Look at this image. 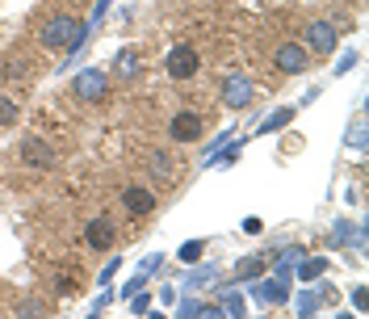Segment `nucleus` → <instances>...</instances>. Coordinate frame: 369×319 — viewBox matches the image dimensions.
Segmentation results:
<instances>
[{
  "label": "nucleus",
  "instance_id": "f257e3e1",
  "mask_svg": "<svg viewBox=\"0 0 369 319\" xmlns=\"http://www.w3.org/2000/svg\"><path fill=\"white\" fill-rule=\"evenodd\" d=\"M80 34H84V21L72 17V13H59V17H50V21L38 30V42H42L46 50H72V46L80 42Z\"/></svg>",
  "mask_w": 369,
  "mask_h": 319
},
{
  "label": "nucleus",
  "instance_id": "f03ea898",
  "mask_svg": "<svg viewBox=\"0 0 369 319\" xmlns=\"http://www.w3.org/2000/svg\"><path fill=\"white\" fill-rule=\"evenodd\" d=\"M164 68H168V76H172V80H193V76H197V68H201V59H197V50H193L189 42H177V46L168 50Z\"/></svg>",
  "mask_w": 369,
  "mask_h": 319
},
{
  "label": "nucleus",
  "instance_id": "7ed1b4c3",
  "mask_svg": "<svg viewBox=\"0 0 369 319\" xmlns=\"http://www.w3.org/2000/svg\"><path fill=\"white\" fill-rule=\"evenodd\" d=\"M273 64H277V72H306V64H310V55H306V46L302 42H281L277 50H273Z\"/></svg>",
  "mask_w": 369,
  "mask_h": 319
},
{
  "label": "nucleus",
  "instance_id": "20e7f679",
  "mask_svg": "<svg viewBox=\"0 0 369 319\" xmlns=\"http://www.w3.org/2000/svg\"><path fill=\"white\" fill-rule=\"evenodd\" d=\"M168 135H172L177 143H193V139H201V114H193V110H181V114H172V122H168Z\"/></svg>",
  "mask_w": 369,
  "mask_h": 319
},
{
  "label": "nucleus",
  "instance_id": "39448f33",
  "mask_svg": "<svg viewBox=\"0 0 369 319\" xmlns=\"http://www.w3.org/2000/svg\"><path fill=\"white\" fill-rule=\"evenodd\" d=\"M336 42H340V34H336L332 21H310V26H306V46L315 50V55H328Z\"/></svg>",
  "mask_w": 369,
  "mask_h": 319
},
{
  "label": "nucleus",
  "instance_id": "423d86ee",
  "mask_svg": "<svg viewBox=\"0 0 369 319\" xmlns=\"http://www.w3.org/2000/svg\"><path fill=\"white\" fill-rule=\"evenodd\" d=\"M72 88H76V97H84V101H105L110 80H105V72H80V76L72 80Z\"/></svg>",
  "mask_w": 369,
  "mask_h": 319
},
{
  "label": "nucleus",
  "instance_id": "0eeeda50",
  "mask_svg": "<svg viewBox=\"0 0 369 319\" xmlns=\"http://www.w3.org/2000/svg\"><path fill=\"white\" fill-rule=\"evenodd\" d=\"M21 160H26V164H34V168H50V164H55V147H50L46 139H38V135H30L21 143Z\"/></svg>",
  "mask_w": 369,
  "mask_h": 319
},
{
  "label": "nucleus",
  "instance_id": "6e6552de",
  "mask_svg": "<svg viewBox=\"0 0 369 319\" xmlns=\"http://www.w3.org/2000/svg\"><path fill=\"white\" fill-rule=\"evenodd\" d=\"M139 76H143V59H139V50H134V46H122L118 55H114V80L130 84V80H139Z\"/></svg>",
  "mask_w": 369,
  "mask_h": 319
},
{
  "label": "nucleus",
  "instance_id": "1a4fd4ad",
  "mask_svg": "<svg viewBox=\"0 0 369 319\" xmlns=\"http://www.w3.org/2000/svg\"><path fill=\"white\" fill-rule=\"evenodd\" d=\"M122 206L130 210L134 219H143V215H151V210H155V193H151V189H139V185H130V189L122 193Z\"/></svg>",
  "mask_w": 369,
  "mask_h": 319
},
{
  "label": "nucleus",
  "instance_id": "9d476101",
  "mask_svg": "<svg viewBox=\"0 0 369 319\" xmlns=\"http://www.w3.org/2000/svg\"><path fill=\"white\" fill-rule=\"evenodd\" d=\"M223 101L231 105V110L248 105V101H252V80H248V76H227V84H223Z\"/></svg>",
  "mask_w": 369,
  "mask_h": 319
},
{
  "label": "nucleus",
  "instance_id": "9b49d317",
  "mask_svg": "<svg viewBox=\"0 0 369 319\" xmlns=\"http://www.w3.org/2000/svg\"><path fill=\"white\" fill-rule=\"evenodd\" d=\"M84 244H88V248H97V252L114 248V223H110V219H92V223H88V231H84Z\"/></svg>",
  "mask_w": 369,
  "mask_h": 319
},
{
  "label": "nucleus",
  "instance_id": "f8f14e48",
  "mask_svg": "<svg viewBox=\"0 0 369 319\" xmlns=\"http://www.w3.org/2000/svg\"><path fill=\"white\" fill-rule=\"evenodd\" d=\"M17 101H9V97H0V130H9V126H17Z\"/></svg>",
  "mask_w": 369,
  "mask_h": 319
},
{
  "label": "nucleus",
  "instance_id": "ddd939ff",
  "mask_svg": "<svg viewBox=\"0 0 369 319\" xmlns=\"http://www.w3.org/2000/svg\"><path fill=\"white\" fill-rule=\"evenodd\" d=\"M197 256H201V244H197V240H193V244H185V248H181V260H197Z\"/></svg>",
  "mask_w": 369,
  "mask_h": 319
},
{
  "label": "nucleus",
  "instance_id": "4468645a",
  "mask_svg": "<svg viewBox=\"0 0 369 319\" xmlns=\"http://www.w3.org/2000/svg\"><path fill=\"white\" fill-rule=\"evenodd\" d=\"M76 290H80V282H76V278H68V273H63V278H59V294H76Z\"/></svg>",
  "mask_w": 369,
  "mask_h": 319
},
{
  "label": "nucleus",
  "instance_id": "2eb2a0df",
  "mask_svg": "<svg viewBox=\"0 0 369 319\" xmlns=\"http://www.w3.org/2000/svg\"><path fill=\"white\" fill-rule=\"evenodd\" d=\"M361 143H365V126L357 122V126H352V147H361Z\"/></svg>",
  "mask_w": 369,
  "mask_h": 319
}]
</instances>
